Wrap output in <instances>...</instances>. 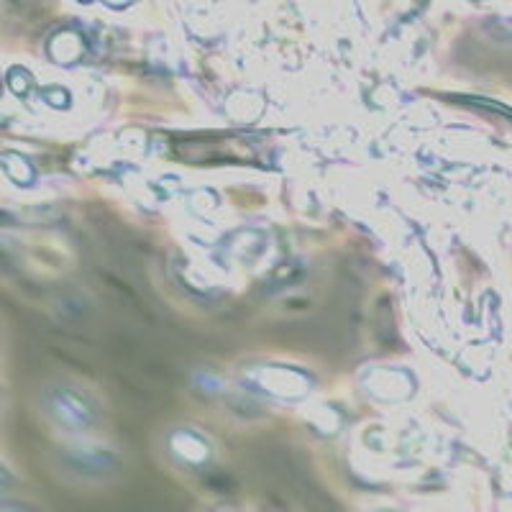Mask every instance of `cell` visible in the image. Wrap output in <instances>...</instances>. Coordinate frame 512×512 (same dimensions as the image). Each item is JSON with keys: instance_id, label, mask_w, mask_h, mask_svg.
Masks as SVG:
<instances>
[{"instance_id": "7a4b0ae2", "label": "cell", "mask_w": 512, "mask_h": 512, "mask_svg": "<svg viewBox=\"0 0 512 512\" xmlns=\"http://www.w3.org/2000/svg\"><path fill=\"white\" fill-rule=\"evenodd\" d=\"M72 466H77L80 472L90 474V477H103V474H111L113 469H118V459L113 454H105V451H90V454H77L72 459Z\"/></svg>"}, {"instance_id": "277c9868", "label": "cell", "mask_w": 512, "mask_h": 512, "mask_svg": "<svg viewBox=\"0 0 512 512\" xmlns=\"http://www.w3.org/2000/svg\"><path fill=\"white\" fill-rule=\"evenodd\" d=\"M31 85H34V80H31L29 72L21 70V67L8 72V88H11L16 95H21V98L31 93Z\"/></svg>"}, {"instance_id": "6da1fadb", "label": "cell", "mask_w": 512, "mask_h": 512, "mask_svg": "<svg viewBox=\"0 0 512 512\" xmlns=\"http://www.w3.org/2000/svg\"><path fill=\"white\" fill-rule=\"evenodd\" d=\"M47 408L52 418L64 428H88L93 423V410H90L88 402L82 400L77 392L64 390V387L49 392Z\"/></svg>"}, {"instance_id": "5b68a950", "label": "cell", "mask_w": 512, "mask_h": 512, "mask_svg": "<svg viewBox=\"0 0 512 512\" xmlns=\"http://www.w3.org/2000/svg\"><path fill=\"white\" fill-rule=\"evenodd\" d=\"M8 484H11V477H8V472L0 466V489H6Z\"/></svg>"}, {"instance_id": "8992f818", "label": "cell", "mask_w": 512, "mask_h": 512, "mask_svg": "<svg viewBox=\"0 0 512 512\" xmlns=\"http://www.w3.org/2000/svg\"><path fill=\"white\" fill-rule=\"evenodd\" d=\"M11 223H13L11 213H6V210H0V226H11Z\"/></svg>"}, {"instance_id": "3957f363", "label": "cell", "mask_w": 512, "mask_h": 512, "mask_svg": "<svg viewBox=\"0 0 512 512\" xmlns=\"http://www.w3.org/2000/svg\"><path fill=\"white\" fill-rule=\"evenodd\" d=\"M0 164H3V169H6V175L11 177L16 185L26 187L34 182V167H31V162L26 157H21V154L16 152H8L0 157Z\"/></svg>"}]
</instances>
